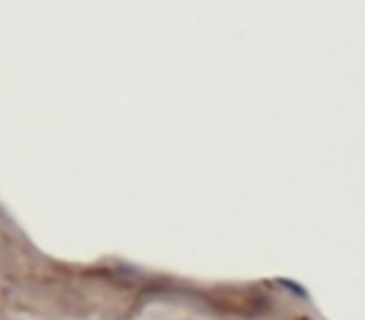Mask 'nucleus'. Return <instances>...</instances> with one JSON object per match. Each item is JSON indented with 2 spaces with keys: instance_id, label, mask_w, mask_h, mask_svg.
Returning a JSON list of instances; mask_svg holds the SVG:
<instances>
[{
  "instance_id": "obj_1",
  "label": "nucleus",
  "mask_w": 365,
  "mask_h": 320,
  "mask_svg": "<svg viewBox=\"0 0 365 320\" xmlns=\"http://www.w3.org/2000/svg\"><path fill=\"white\" fill-rule=\"evenodd\" d=\"M295 320H308V318H295Z\"/></svg>"
}]
</instances>
